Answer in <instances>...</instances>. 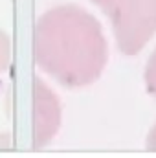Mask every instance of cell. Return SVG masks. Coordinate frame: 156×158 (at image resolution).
Listing matches in <instances>:
<instances>
[{
	"mask_svg": "<svg viewBox=\"0 0 156 158\" xmlns=\"http://www.w3.org/2000/svg\"><path fill=\"white\" fill-rule=\"evenodd\" d=\"M109 17L125 55H136L156 33V0H92Z\"/></svg>",
	"mask_w": 156,
	"mask_h": 158,
	"instance_id": "cell-2",
	"label": "cell"
},
{
	"mask_svg": "<svg viewBox=\"0 0 156 158\" xmlns=\"http://www.w3.org/2000/svg\"><path fill=\"white\" fill-rule=\"evenodd\" d=\"M147 147H149L151 151H156V125L151 129V134H149V138H147Z\"/></svg>",
	"mask_w": 156,
	"mask_h": 158,
	"instance_id": "cell-6",
	"label": "cell"
},
{
	"mask_svg": "<svg viewBox=\"0 0 156 158\" xmlns=\"http://www.w3.org/2000/svg\"><path fill=\"white\" fill-rule=\"evenodd\" d=\"M145 85H147L149 94L156 98V50L149 57V63H147V68H145Z\"/></svg>",
	"mask_w": 156,
	"mask_h": 158,
	"instance_id": "cell-4",
	"label": "cell"
},
{
	"mask_svg": "<svg viewBox=\"0 0 156 158\" xmlns=\"http://www.w3.org/2000/svg\"><path fill=\"white\" fill-rule=\"evenodd\" d=\"M11 61V40L0 30V72H4L9 66Z\"/></svg>",
	"mask_w": 156,
	"mask_h": 158,
	"instance_id": "cell-5",
	"label": "cell"
},
{
	"mask_svg": "<svg viewBox=\"0 0 156 158\" xmlns=\"http://www.w3.org/2000/svg\"><path fill=\"white\" fill-rule=\"evenodd\" d=\"M59 121L61 109L57 98L42 81H35V147L46 145L55 136Z\"/></svg>",
	"mask_w": 156,
	"mask_h": 158,
	"instance_id": "cell-3",
	"label": "cell"
},
{
	"mask_svg": "<svg viewBox=\"0 0 156 158\" xmlns=\"http://www.w3.org/2000/svg\"><path fill=\"white\" fill-rule=\"evenodd\" d=\"M33 55L40 68L68 88H81L101 76L109 48L99 22L83 7L59 6L39 19Z\"/></svg>",
	"mask_w": 156,
	"mask_h": 158,
	"instance_id": "cell-1",
	"label": "cell"
}]
</instances>
